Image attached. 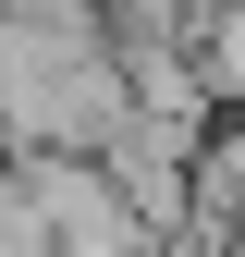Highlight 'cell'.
I'll return each mask as SVG.
<instances>
[{"label": "cell", "instance_id": "2", "mask_svg": "<svg viewBox=\"0 0 245 257\" xmlns=\"http://www.w3.org/2000/svg\"><path fill=\"white\" fill-rule=\"evenodd\" d=\"M184 61H196V98L208 110H245V0H196Z\"/></svg>", "mask_w": 245, "mask_h": 257}, {"label": "cell", "instance_id": "1", "mask_svg": "<svg viewBox=\"0 0 245 257\" xmlns=\"http://www.w3.org/2000/svg\"><path fill=\"white\" fill-rule=\"evenodd\" d=\"M13 184H25V208H37L49 257H160L172 245L160 220H147V196L98 147H13Z\"/></svg>", "mask_w": 245, "mask_h": 257}]
</instances>
